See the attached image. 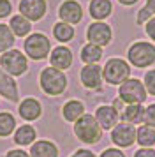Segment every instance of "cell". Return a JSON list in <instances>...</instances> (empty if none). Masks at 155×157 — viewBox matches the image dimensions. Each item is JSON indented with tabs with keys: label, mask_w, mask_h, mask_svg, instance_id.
Here are the masks:
<instances>
[{
	"label": "cell",
	"mask_w": 155,
	"mask_h": 157,
	"mask_svg": "<svg viewBox=\"0 0 155 157\" xmlns=\"http://www.w3.org/2000/svg\"><path fill=\"white\" fill-rule=\"evenodd\" d=\"M79 78L83 83L85 88H90V90H99L102 85V67L97 64H86L79 72Z\"/></svg>",
	"instance_id": "cell-10"
},
{
	"label": "cell",
	"mask_w": 155,
	"mask_h": 157,
	"mask_svg": "<svg viewBox=\"0 0 155 157\" xmlns=\"http://www.w3.org/2000/svg\"><path fill=\"white\" fill-rule=\"evenodd\" d=\"M70 157H95V154L90 152V150H86V148H79V150H76Z\"/></svg>",
	"instance_id": "cell-35"
},
{
	"label": "cell",
	"mask_w": 155,
	"mask_h": 157,
	"mask_svg": "<svg viewBox=\"0 0 155 157\" xmlns=\"http://www.w3.org/2000/svg\"><path fill=\"white\" fill-rule=\"evenodd\" d=\"M145 30H146V36L150 37L152 41H155V16L145 25Z\"/></svg>",
	"instance_id": "cell-33"
},
{
	"label": "cell",
	"mask_w": 155,
	"mask_h": 157,
	"mask_svg": "<svg viewBox=\"0 0 155 157\" xmlns=\"http://www.w3.org/2000/svg\"><path fill=\"white\" fill-rule=\"evenodd\" d=\"M152 18H153L152 11H150V9L145 6V7H141L139 11H138V14H136V23H138V25L141 27V25H146V23L150 21Z\"/></svg>",
	"instance_id": "cell-29"
},
{
	"label": "cell",
	"mask_w": 155,
	"mask_h": 157,
	"mask_svg": "<svg viewBox=\"0 0 155 157\" xmlns=\"http://www.w3.org/2000/svg\"><path fill=\"white\" fill-rule=\"evenodd\" d=\"M118 2L122 6H134V4H138L139 0H118Z\"/></svg>",
	"instance_id": "cell-38"
},
{
	"label": "cell",
	"mask_w": 155,
	"mask_h": 157,
	"mask_svg": "<svg viewBox=\"0 0 155 157\" xmlns=\"http://www.w3.org/2000/svg\"><path fill=\"white\" fill-rule=\"evenodd\" d=\"M88 11H90V16L97 21H102L108 16L111 14L113 11V4L111 0H92L90 6H88Z\"/></svg>",
	"instance_id": "cell-18"
},
{
	"label": "cell",
	"mask_w": 155,
	"mask_h": 157,
	"mask_svg": "<svg viewBox=\"0 0 155 157\" xmlns=\"http://www.w3.org/2000/svg\"><path fill=\"white\" fill-rule=\"evenodd\" d=\"M62 115H63V118H65L67 122L79 120V118L85 115V104L81 102V101H76V99L69 101V102H65V104H63Z\"/></svg>",
	"instance_id": "cell-20"
},
{
	"label": "cell",
	"mask_w": 155,
	"mask_h": 157,
	"mask_svg": "<svg viewBox=\"0 0 155 157\" xmlns=\"http://www.w3.org/2000/svg\"><path fill=\"white\" fill-rule=\"evenodd\" d=\"M6 157H30V154H27L25 150H11L7 152Z\"/></svg>",
	"instance_id": "cell-36"
},
{
	"label": "cell",
	"mask_w": 155,
	"mask_h": 157,
	"mask_svg": "<svg viewBox=\"0 0 155 157\" xmlns=\"http://www.w3.org/2000/svg\"><path fill=\"white\" fill-rule=\"evenodd\" d=\"M86 39L92 44H97V46H108L113 39V30L111 27L104 21H95L92 23L90 27L86 29Z\"/></svg>",
	"instance_id": "cell-9"
},
{
	"label": "cell",
	"mask_w": 155,
	"mask_h": 157,
	"mask_svg": "<svg viewBox=\"0 0 155 157\" xmlns=\"http://www.w3.org/2000/svg\"><path fill=\"white\" fill-rule=\"evenodd\" d=\"M49 64H51V67H55L58 71L69 69L72 65V51L67 46H56L49 55Z\"/></svg>",
	"instance_id": "cell-14"
},
{
	"label": "cell",
	"mask_w": 155,
	"mask_h": 157,
	"mask_svg": "<svg viewBox=\"0 0 155 157\" xmlns=\"http://www.w3.org/2000/svg\"><path fill=\"white\" fill-rule=\"evenodd\" d=\"M100 157H125V154L118 148H106L104 152L100 154Z\"/></svg>",
	"instance_id": "cell-32"
},
{
	"label": "cell",
	"mask_w": 155,
	"mask_h": 157,
	"mask_svg": "<svg viewBox=\"0 0 155 157\" xmlns=\"http://www.w3.org/2000/svg\"><path fill=\"white\" fill-rule=\"evenodd\" d=\"M95 120L99 122V125L102 129H106V131H111L116 124H118V118H120V115L118 111L115 109L113 106H99L97 109H95Z\"/></svg>",
	"instance_id": "cell-13"
},
{
	"label": "cell",
	"mask_w": 155,
	"mask_h": 157,
	"mask_svg": "<svg viewBox=\"0 0 155 157\" xmlns=\"http://www.w3.org/2000/svg\"><path fill=\"white\" fill-rule=\"evenodd\" d=\"M136 131L138 129L134 127L132 124L120 122L111 129V141L120 148H129L136 143Z\"/></svg>",
	"instance_id": "cell-8"
},
{
	"label": "cell",
	"mask_w": 155,
	"mask_h": 157,
	"mask_svg": "<svg viewBox=\"0 0 155 157\" xmlns=\"http://www.w3.org/2000/svg\"><path fill=\"white\" fill-rule=\"evenodd\" d=\"M143 122H145V125H150L155 129V102L145 108V120Z\"/></svg>",
	"instance_id": "cell-30"
},
{
	"label": "cell",
	"mask_w": 155,
	"mask_h": 157,
	"mask_svg": "<svg viewBox=\"0 0 155 157\" xmlns=\"http://www.w3.org/2000/svg\"><path fill=\"white\" fill-rule=\"evenodd\" d=\"M146 7L152 11V14L155 16V0H146Z\"/></svg>",
	"instance_id": "cell-37"
},
{
	"label": "cell",
	"mask_w": 155,
	"mask_h": 157,
	"mask_svg": "<svg viewBox=\"0 0 155 157\" xmlns=\"http://www.w3.org/2000/svg\"><path fill=\"white\" fill-rule=\"evenodd\" d=\"M16 127V120L11 113H0V136H9Z\"/></svg>",
	"instance_id": "cell-27"
},
{
	"label": "cell",
	"mask_w": 155,
	"mask_h": 157,
	"mask_svg": "<svg viewBox=\"0 0 155 157\" xmlns=\"http://www.w3.org/2000/svg\"><path fill=\"white\" fill-rule=\"evenodd\" d=\"M58 16L63 23H69V25H76L83 20V7L81 4L76 0H65L60 9H58Z\"/></svg>",
	"instance_id": "cell-11"
},
{
	"label": "cell",
	"mask_w": 155,
	"mask_h": 157,
	"mask_svg": "<svg viewBox=\"0 0 155 157\" xmlns=\"http://www.w3.org/2000/svg\"><path fill=\"white\" fill-rule=\"evenodd\" d=\"M35 136L37 134H35V129L32 125H21L14 132V141H16V145L27 147V145H32L34 143Z\"/></svg>",
	"instance_id": "cell-23"
},
{
	"label": "cell",
	"mask_w": 155,
	"mask_h": 157,
	"mask_svg": "<svg viewBox=\"0 0 155 157\" xmlns=\"http://www.w3.org/2000/svg\"><path fill=\"white\" fill-rule=\"evenodd\" d=\"M102 58V48L97 46V44H92L88 43L86 46L81 48V60L86 64H97L99 60Z\"/></svg>",
	"instance_id": "cell-24"
},
{
	"label": "cell",
	"mask_w": 155,
	"mask_h": 157,
	"mask_svg": "<svg viewBox=\"0 0 155 157\" xmlns=\"http://www.w3.org/2000/svg\"><path fill=\"white\" fill-rule=\"evenodd\" d=\"M14 44V34L9 25H0V53L7 51Z\"/></svg>",
	"instance_id": "cell-26"
},
{
	"label": "cell",
	"mask_w": 155,
	"mask_h": 157,
	"mask_svg": "<svg viewBox=\"0 0 155 157\" xmlns=\"http://www.w3.org/2000/svg\"><path fill=\"white\" fill-rule=\"evenodd\" d=\"M102 78L109 85H122L130 78V65L123 58H109L102 67Z\"/></svg>",
	"instance_id": "cell-3"
},
{
	"label": "cell",
	"mask_w": 155,
	"mask_h": 157,
	"mask_svg": "<svg viewBox=\"0 0 155 157\" xmlns=\"http://www.w3.org/2000/svg\"><path fill=\"white\" fill-rule=\"evenodd\" d=\"M136 141L143 148H152L155 145V129L150 127V125H141L136 131Z\"/></svg>",
	"instance_id": "cell-22"
},
{
	"label": "cell",
	"mask_w": 155,
	"mask_h": 157,
	"mask_svg": "<svg viewBox=\"0 0 155 157\" xmlns=\"http://www.w3.org/2000/svg\"><path fill=\"white\" fill-rule=\"evenodd\" d=\"M129 64L138 69H146L155 64V44L148 41H136L127 50Z\"/></svg>",
	"instance_id": "cell-1"
},
{
	"label": "cell",
	"mask_w": 155,
	"mask_h": 157,
	"mask_svg": "<svg viewBox=\"0 0 155 157\" xmlns=\"http://www.w3.org/2000/svg\"><path fill=\"white\" fill-rule=\"evenodd\" d=\"M120 118H122V122L132 124V125L143 124V120H145V108H143V104H127L125 109L120 115Z\"/></svg>",
	"instance_id": "cell-17"
},
{
	"label": "cell",
	"mask_w": 155,
	"mask_h": 157,
	"mask_svg": "<svg viewBox=\"0 0 155 157\" xmlns=\"http://www.w3.org/2000/svg\"><path fill=\"white\" fill-rule=\"evenodd\" d=\"M11 11H13V4H11L9 0H0V18L9 16Z\"/></svg>",
	"instance_id": "cell-31"
},
{
	"label": "cell",
	"mask_w": 155,
	"mask_h": 157,
	"mask_svg": "<svg viewBox=\"0 0 155 157\" xmlns=\"http://www.w3.org/2000/svg\"><path fill=\"white\" fill-rule=\"evenodd\" d=\"M41 88L48 95H60L67 88V78L63 71H58L55 67H46L41 72Z\"/></svg>",
	"instance_id": "cell-4"
},
{
	"label": "cell",
	"mask_w": 155,
	"mask_h": 157,
	"mask_svg": "<svg viewBox=\"0 0 155 157\" xmlns=\"http://www.w3.org/2000/svg\"><path fill=\"white\" fill-rule=\"evenodd\" d=\"M41 113H42V108L39 104V101H35L34 97H28L20 104V115L25 120H35V118L41 117Z\"/></svg>",
	"instance_id": "cell-19"
},
{
	"label": "cell",
	"mask_w": 155,
	"mask_h": 157,
	"mask_svg": "<svg viewBox=\"0 0 155 157\" xmlns=\"http://www.w3.org/2000/svg\"><path fill=\"white\" fill-rule=\"evenodd\" d=\"M143 85H145V88H146V92L155 97V69H150V71L145 74Z\"/></svg>",
	"instance_id": "cell-28"
},
{
	"label": "cell",
	"mask_w": 155,
	"mask_h": 157,
	"mask_svg": "<svg viewBox=\"0 0 155 157\" xmlns=\"http://www.w3.org/2000/svg\"><path fill=\"white\" fill-rule=\"evenodd\" d=\"M0 67L11 76H21L27 71L28 62H27V57L20 50H7L0 57Z\"/></svg>",
	"instance_id": "cell-6"
},
{
	"label": "cell",
	"mask_w": 155,
	"mask_h": 157,
	"mask_svg": "<svg viewBox=\"0 0 155 157\" xmlns=\"http://www.w3.org/2000/svg\"><path fill=\"white\" fill-rule=\"evenodd\" d=\"M74 134L79 141L93 145L102 138V127L99 125V122L95 120L93 115L85 113L79 120L74 122Z\"/></svg>",
	"instance_id": "cell-2"
},
{
	"label": "cell",
	"mask_w": 155,
	"mask_h": 157,
	"mask_svg": "<svg viewBox=\"0 0 155 157\" xmlns=\"http://www.w3.org/2000/svg\"><path fill=\"white\" fill-rule=\"evenodd\" d=\"M0 95L9 99V101H18V86H16V81L11 78V74L4 72V69H0Z\"/></svg>",
	"instance_id": "cell-16"
},
{
	"label": "cell",
	"mask_w": 155,
	"mask_h": 157,
	"mask_svg": "<svg viewBox=\"0 0 155 157\" xmlns=\"http://www.w3.org/2000/svg\"><path fill=\"white\" fill-rule=\"evenodd\" d=\"M146 88L138 78H129L118 88V99H122L125 104H143L146 101Z\"/></svg>",
	"instance_id": "cell-5"
},
{
	"label": "cell",
	"mask_w": 155,
	"mask_h": 157,
	"mask_svg": "<svg viewBox=\"0 0 155 157\" xmlns=\"http://www.w3.org/2000/svg\"><path fill=\"white\" fill-rule=\"evenodd\" d=\"M46 0H21L20 13L28 21H39L46 14Z\"/></svg>",
	"instance_id": "cell-12"
},
{
	"label": "cell",
	"mask_w": 155,
	"mask_h": 157,
	"mask_svg": "<svg viewBox=\"0 0 155 157\" xmlns=\"http://www.w3.org/2000/svg\"><path fill=\"white\" fill-rule=\"evenodd\" d=\"M30 157H58V148L53 141L39 140V141L32 143Z\"/></svg>",
	"instance_id": "cell-15"
},
{
	"label": "cell",
	"mask_w": 155,
	"mask_h": 157,
	"mask_svg": "<svg viewBox=\"0 0 155 157\" xmlns=\"http://www.w3.org/2000/svg\"><path fill=\"white\" fill-rule=\"evenodd\" d=\"M51 43L44 34H32L25 39V53L34 60H42L49 55Z\"/></svg>",
	"instance_id": "cell-7"
},
{
	"label": "cell",
	"mask_w": 155,
	"mask_h": 157,
	"mask_svg": "<svg viewBox=\"0 0 155 157\" xmlns=\"http://www.w3.org/2000/svg\"><path fill=\"white\" fill-rule=\"evenodd\" d=\"M53 37L60 43H67L74 37V27L69 25V23H63V21H58L55 23L53 27Z\"/></svg>",
	"instance_id": "cell-25"
},
{
	"label": "cell",
	"mask_w": 155,
	"mask_h": 157,
	"mask_svg": "<svg viewBox=\"0 0 155 157\" xmlns=\"http://www.w3.org/2000/svg\"><path fill=\"white\" fill-rule=\"evenodd\" d=\"M9 29L13 30V34L14 36H18V37H25L30 34V30H32V25H30V21H28L25 16H13L11 18V25H9Z\"/></svg>",
	"instance_id": "cell-21"
},
{
	"label": "cell",
	"mask_w": 155,
	"mask_h": 157,
	"mask_svg": "<svg viewBox=\"0 0 155 157\" xmlns=\"http://www.w3.org/2000/svg\"><path fill=\"white\" fill-rule=\"evenodd\" d=\"M134 157H155V150L153 148H143V147H141V148L134 154Z\"/></svg>",
	"instance_id": "cell-34"
}]
</instances>
